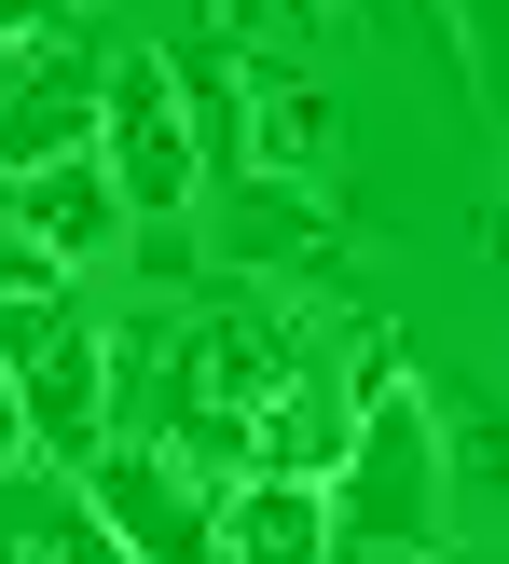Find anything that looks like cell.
<instances>
[{
  "instance_id": "cell-13",
  "label": "cell",
  "mask_w": 509,
  "mask_h": 564,
  "mask_svg": "<svg viewBox=\"0 0 509 564\" xmlns=\"http://www.w3.org/2000/svg\"><path fill=\"white\" fill-rule=\"evenodd\" d=\"M468 69H483V97L509 110V0H468Z\"/></svg>"
},
{
  "instance_id": "cell-15",
  "label": "cell",
  "mask_w": 509,
  "mask_h": 564,
  "mask_svg": "<svg viewBox=\"0 0 509 564\" xmlns=\"http://www.w3.org/2000/svg\"><path fill=\"white\" fill-rule=\"evenodd\" d=\"M28 455V413H14V372H0V468Z\"/></svg>"
},
{
  "instance_id": "cell-12",
  "label": "cell",
  "mask_w": 509,
  "mask_h": 564,
  "mask_svg": "<svg viewBox=\"0 0 509 564\" xmlns=\"http://www.w3.org/2000/svg\"><path fill=\"white\" fill-rule=\"evenodd\" d=\"M55 275H69V262H55V248H28V220L0 207V303H42Z\"/></svg>"
},
{
  "instance_id": "cell-4",
  "label": "cell",
  "mask_w": 509,
  "mask_h": 564,
  "mask_svg": "<svg viewBox=\"0 0 509 564\" xmlns=\"http://www.w3.org/2000/svg\"><path fill=\"white\" fill-rule=\"evenodd\" d=\"M69 482H83V510L110 523L124 564H220V496L193 482L180 455H152V441H97Z\"/></svg>"
},
{
  "instance_id": "cell-8",
  "label": "cell",
  "mask_w": 509,
  "mask_h": 564,
  "mask_svg": "<svg viewBox=\"0 0 509 564\" xmlns=\"http://www.w3.org/2000/svg\"><path fill=\"white\" fill-rule=\"evenodd\" d=\"M0 207L28 220V248H55V262H97V248H124V193H110L97 152L42 165V180H0Z\"/></svg>"
},
{
  "instance_id": "cell-9",
  "label": "cell",
  "mask_w": 509,
  "mask_h": 564,
  "mask_svg": "<svg viewBox=\"0 0 509 564\" xmlns=\"http://www.w3.org/2000/svg\"><path fill=\"white\" fill-rule=\"evenodd\" d=\"M165 83H180V124H193V165H207V193L262 180L248 165V69L220 42H165Z\"/></svg>"
},
{
  "instance_id": "cell-3",
  "label": "cell",
  "mask_w": 509,
  "mask_h": 564,
  "mask_svg": "<svg viewBox=\"0 0 509 564\" xmlns=\"http://www.w3.org/2000/svg\"><path fill=\"white\" fill-rule=\"evenodd\" d=\"M97 165H110V193H124L138 235L207 207V165H193V124H180V83H165V42L110 55V83H97Z\"/></svg>"
},
{
  "instance_id": "cell-7",
  "label": "cell",
  "mask_w": 509,
  "mask_h": 564,
  "mask_svg": "<svg viewBox=\"0 0 509 564\" xmlns=\"http://www.w3.org/2000/svg\"><path fill=\"white\" fill-rule=\"evenodd\" d=\"M331 152H345V110H331V83H303V69H248V165L317 193V180H331Z\"/></svg>"
},
{
  "instance_id": "cell-14",
  "label": "cell",
  "mask_w": 509,
  "mask_h": 564,
  "mask_svg": "<svg viewBox=\"0 0 509 564\" xmlns=\"http://www.w3.org/2000/svg\"><path fill=\"white\" fill-rule=\"evenodd\" d=\"M55 14H69V0H0V55H28V42H55Z\"/></svg>"
},
{
  "instance_id": "cell-5",
  "label": "cell",
  "mask_w": 509,
  "mask_h": 564,
  "mask_svg": "<svg viewBox=\"0 0 509 564\" xmlns=\"http://www.w3.org/2000/svg\"><path fill=\"white\" fill-rule=\"evenodd\" d=\"M97 55L83 42H28V55H0V180H42V165H69V152H97Z\"/></svg>"
},
{
  "instance_id": "cell-2",
  "label": "cell",
  "mask_w": 509,
  "mask_h": 564,
  "mask_svg": "<svg viewBox=\"0 0 509 564\" xmlns=\"http://www.w3.org/2000/svg\"><path fill=\"white\" fill-rule=\"evenodd\" d=\"M0 372H14L28 455L83 468V455L110 441V345H97V317H83L69 290H42V303H0Z\"/></svg>"
},
{
  "instance_id": "cell-1",
  "label": "cell",
  "mask_w": 509,
  "mask_h": 564,
  "mask_svg": "<svg viewBox=\"0 0 509 564\" xmlns=\"http://www.w3.org/2000/svg\"><path fill=\"white\" fill-rule=\"evenodd\" d=\"M455 551V455H441V400L372 358L358 386V427H345V468H331V564H427Z\"/></svg>"
},
{
  "instance_id": "cell-6",
  "label": "cell",
  "mask_w": 509,
  "mask_h": 564,
  "mask_svg": "<svg viewBox=\"0 0 509 564\" xmlns=\"http://www.w3.org/2000/svg\"><path fill=\"white\" fill-rule=\"evenodd\" d=\"M220 564H331V482L248 468V482L220 496Z\"/></svg>"
},
{
  "instance_id": "cell-16",
  "label": "cell",
  "mask_w": 509,
  "mask_h": 564,
  "mask_svg": "<svg viewBox=\"0 0 509 564\" xmlns=\"http://www.w3.org/2000/svg\"><path fill=\"white\" fill-rule=\"evenodd\" d=\"M427 564H496V551H427Z\"/></svg>"
},
{
  "instance_id": "cell-11",
  "label": "cell",
  "mask_w": 509,
  "mask_h": 564,
  "mask_svg": "<svg viewBox=\"0 0 509 564\" xmlns=\"http://www.w3.org/2000/svg\"><path fill=\"white\" fill-rule=\"evenodd\" d=\"M0 564H124V551L83 510V482H14L0 468Z\"/></svg>"
},
{
  "instance_id": "cell-10",
  "label": "cell",
  "mask_w": 509,
  "mask_h": 564,
  "mask_svg": "<svg viewBox=\"0 0 509 564\" xmlns=\"http://www.w3.org/2000/svg\"><path fill=\"white\" fill-rule=\"evenodd\" d=\"M220 248L303 275V262H331V207H317L303 180H235V193H220Z\"/></svg>"
}]
</instances>
